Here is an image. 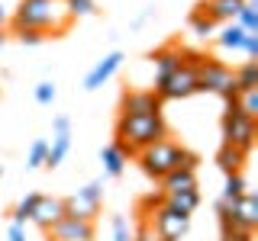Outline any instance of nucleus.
Returning a JSON list of instances; mask_svg holds the SVG:
<instances>
[{"instance_id": "nucleus-1", "label": "nucleus", "mask_w": 258, "mask_h": 241, "mask_svg": "<svg viewBox=\"0 0 258 241\" xmlns=\"http://www.w3.org/2000/svg\"><path fill=\"white\" fill-rule=\"evenodd\" d=\"M71 23L64 0H20V10L13 16V29H36L48 36V32H64Z\"/></svg>"}, {"instance_id": "nucleus-2", "label": "nucleus", "mask_w": 258, "mask_h": 241, "mask_svg": "<svg viewBox=\"0 0 258 241\" xmlns=\"http://www.w3.org/2000/svg\"><path fill=\"white\" fill-rule=\"evenodd\" d=\"M168 139V129L161 116H119L116 119V148L123 155H139L142 148Z\"/></svg>"}, {"instance_id": "nucleus-3", "label": "nucleus", "mask_w": 258, "mask_h": 241, "mask_svg": "<svg viewBox=\"0 0 258 241\" xmlns=\"http://www.w3.org/2000/svg\"><path fill=\"white\" fill-rule=\"evenodd\" d=\"M139 164H142V171L149 174V177H155V180H161L168 171H174V167H190V171H197V155L187 148H181L177 142L171 139H161L155 145H149V148H142L139 155Z\"/></svg>"}, {"instance_id": "nucleus-4", "label": "nucleus", "mask_w": 258, "mask_h": 241, "mask_svg": "<svg viewBox=\"0 0 258 241\" xmlns=\"http://www.w3.org/2000/svg\"><path fill=\"white\" fill-rule=\"evenodd\" d=\"M200 58H204V55L187 52V48H184L181 68H174L168 77L155 80V93H158L161 103H165V100H184V96L197 93V61Z\"/></svg>"}, {"instance_id": "nucleus-5", "label": "nucleus", "mask_w": 258, "mask_h": 241, "mask_svg": "<svg viewBox=\"0 0 258 241\" xmlns=\"http://www.w3.org/2000/svg\"><path fill=\"white\" fill-rule=\"evenodd\" d=\"M197 90H204V93H216V96H223L226 103H236V77H232V68H226L223 61H216V58H200L197 61Z\"/></svg>"}, {"instance_id": "nucleus-6", "label": "nucleus", "mask_w": 258, "mask_h": 241, "mask_svg": "<svg viewBox=\"0 0 258 241\" xmlns=\"http://www.w3.org/2000/svg\"><path fill=\"white\" fill-rule=\"evenodd\" d=\"M255 135H258L255 119L242 116L236 106H229L223 112V139H226V145H232V148H239V151L248 155L252 145H255Z\"/></svg>"}, {"instance_id": "nucleus-7", "label": "nucleus", "mask_w": 258, "mask_h": 241, "mask_svg": "<svg viewBox=\"0 0 258 241\" xmlns=\"http://www.w3.org/2000/svg\"><path fill=\"white\" fill-rule=\"evenodd\" d=\"M61 203H64V215H75V219L94 222V215L100 212V203H103V183H100V180L87 183L84 190H78V193H71V196H64Z\"/></svg>"}, {"instance_id": "nucleus-8", "label": "nucleus", "mask_w": 258, "mask_h": 241, "mask_svg": "<svg viewBox=\"0 0 258 241\" xmlns=\"http://www.w3.org/2000/svg\"><path fill=\"white\" fill-rule=\"evenodd\" d=\"M152 228L158 231V238L161 241H181L184 235H187V228H190V215H184V212H174L171 206H165L158 199L155 203V212H152Z\"/></svg>"}, {"instance_id": "nucleus-9", "label": "nucleus", "mask_w": 258, "mask_h": 241, "mask_svg": "<svg viewBox=\"0 0 258 241\" xmlns=\"http://www.w3.org/2000/svg\"><path fill=\"white\" fill-rule=\"evenodd\" d=\"M220 215H226L232 225L252 231L258 225V199L252 193H242L239 199H220Z\"/></svg>"}, {"instance_id": "nucleus-10", "label": "nucleus", "mask_w": 258, "mask_h": 241, "mask_svg": "<svg viewBox=\"0 0 258 241\" xmlns=\"http://www.w3.org/2000/svg\"><path fill=\"white\" fill-rule=\"evenodd\" d=\"M119 116H161V100L155 90H126L119 100Z\"/></svg>"}, {"instance_id": "nucleus-11", "label": "nucleus", "mask_w": 258, "mask_h": 241, "mask_svg": "<svg viewBox=\"0 0 258 241\" xmlns=\"http://www.w3.org/2000/svg\"><path fill=\"white\" fill-rule=\"evenodd\" d=\"M94 241V222L75 219V215H61L58 222L48 228V241Z\"/></svg>"}, {"instance_id": "nucleus-12", "label": "nucleus", "mask_w": 258, "mask_h": 241, "mask_svg": "<svg viewBox=\"0 0 258 241\" xmlns=\"http://www.w3.org/2000/svg\"><path fill=\"white\" fill-rule=\"evenodd\" d=\"M64 215V203L58 196H42L39 193V199H36V209H32V215H29V222L32 225H39L42 231H48L55 222H58Z\"/></svg>"}, {"instance_id": "nucleus-13", "label": "nucleus", "mask_w": 258, "mask_h": 241, "mask_svg": "<svg viewBox=\"0 0 258 241\" xmlns=\"http://www.w3.org/2000/svg\"><path fill=\"white\" fill-rule=\"evenodd\" d=\"M119 64H123V52H110L103 55V61L94 64V71L84 77V90H97V87H103L107 80L119 71Z\"/></svg>"}, {"instance_id": "nucleus-14", "label": "nucleus", "mask_w": 258, "mask_h": 241, "mask_svg": "<svg viewBox=\"0 0 258 241\" xmlns=\"http://www.w3.org/2000/svg\"><path fill=\"white\" fill-rule=\"evenodd\" d=\"M158 183H161V196L181 193V190H197V171H190V167H174V171H168Z\"/></svg>"}, {"instance_id": "nucleus-15", "label": "nucleus", "mask_w": 258, "mask_h": 241, "mask_svg": "<svg viewBox=\"0 0 258 241\" xmlns=\"http://www.w3.org/2000/svg\"><path fill=\"white\" fill-rule=\"evenodd\" d=\"M181 61H184V48H181V45H165V48H158V52H152V64H155V80L168 77L174 68H181Z\"/></svg>"}, {"instance_id": "nucleus-16", "label": "nucleus", "mask_w": 258, "mask_h": 241, "mask_svg": "<svg viewBox=\"0 0 258 241\" xmlns=\"http://www.w3.org/2000/svg\"><path fill=\"white\" fill-rule=\"evenodd\" d=\"M242 4H245V0H204L200 10H204L213 23H232L236 13L242 10Z\"/></svg>"}, {"instance_id": "nucleus-17", "label": "nucleus", "mask_w": 258, "mask_h": 241, "mask_svg": "<svg viewBox=\"0 0 258 241\" xmlns=\"http://www.w3.org/2000/svg\"><path fill=\"white\" fill-rule=\"evenodd\" d=\"M161 203H165V206H171L174 212H184V215H190L194 209L200 206V193H197V190H181V193H168V196H161Z\"/></svg>"}, {"instance_id": "nucleus-18", "label": "nucleus", "mask_w": 258, "mask_h": 241, "mask_svg": "<svg viewBox=\"0 0 258 241\" xmlns=\"http://www.w3.org/2000/svg\"><path fill=\"white\" fill-rule=\"evenodd\" d=\"M216 164L223 167V174H242V164H245V151L232 148V145L223 142V148L216 151Z\"/></svg>"}, {"instance_id": "nucleus-19", "label": "nucleus", "mask_w": 258, "mask_h": 241, "mask_svg": "<svg viewBox=\"0 0 258 241\" xmlns=\"http://www.w3.org/2000/svg\"><path fill=\"white\" fill-rule=\"evenodd\" d=\"M126 161H129V158L116 148V145H107V148L100 151V164H103V171H107L110 177H119V174H123Z\"/></svg>"}, {"instance_id": "nucleus-20", "label": "nucleus", "mask_w": 258, "mask_h": 241, "mask_svg": "<svg viewBox=\"0 0 258 241\" xmlns=\"http://www.w3.org/2000/svg\"><path fill=\"white\" fill-rule=\"evenodd\" d=\"M236 77V90H258V61H245L239 71H232Z\"/></svg>"}, {"instance_id": "nucleus-21", "label": "nucleus", "mask_w": 258, "mask_h": 241, "mask_svg": "<svg viewBox=\"0 0 258 241\" xmlns=\"http://www.w3.org/2000/svg\"><path fill=\"white\" fill-rule=\"evenodd\" d=\"M232 23H236L242 32H258V0H245Z\"/></svg>"}, {"instance_id": "nucleus-22", "label": "nucleus", "mask_w": 258, "mask_h": 241, "mask_svg": "<svg viewBox=\"0 0 258 241\" xmlns=\"http://www.w3.org/2000/svg\"><path fill=\"white\" fill-rule=\"evenodd\" d=\"M68 148H71V132L68 135H55L52 145H48V155H45V167H58L64 155H68Z\"/></svg>"}, {"instance_id": "nucleus-23", "label": "nucleus", "mask_w": 258, "mask_h": 241, "mask_svg": "<svg viewBox=\"0 0 258 241\" xmlns=\"http://www.w3.org/2000/svg\"><path fill=\"white\" fill-rule=\"evenodd\" d=\"M36 199H39V193H29V196H23L20 203L13 206L10 222H13V225H26V222H29V215H32V209H36Z\"/></svg>"}, {"instance_id": "nucleus-24", "label": "nucleus", "mask_w": 258, "mask_h": 241, "mask_svg": "<svg viewBox=\"0 0 258 241\" xmlns=\"http://www.w3.org/2000/svg\"><path fill=\"white\" fill-rule=\"evenodd\" d=\"M242 39H245V32H242L236 23H229L226 29H220V39H216V42L223 48H232V52H236V48H242Z\"/></svg>"}, {"instance_id": "nucleus-25", "label": "nucleus", "mask_w": 258, "mask_h": 241, "mask_svg": "<svg viewBox=\"0 0 258 241\" xmlns=\"http://www.w3.org/2000/svg\"><path fill=\"white\" fill-rule=\"evenodd\" d=\"M45 155H48V142L36 139L29 145V155H26V167H45Z\"/></svg>"}, {"instance_id": "nucleus-26", "label": "nucleus", "mask_w": 258, "mask_h": 241, "mask_svg": "<svg viewBox=\"0 0 258 241\" xmlns=\"http://www.w3.org/2000/svg\"><path fill=\"white\" fill-rule=\"evenodd\" d=\"M190 29H194V36H210V32L216 29V23L210 20V16L200 10V7H197V10L190 13Z\"/></svg>"}, {"instance_id": "nucleus-27", "label": "nucleus", "mask_w": 258, "mask_h": 241, "mask_svg": "<svg viewBox=\"0 0 258 241\" xmlns=\"http://www.w3.org/2000/svg\"><path fill=\"white\" fill-rule=\"evenodd\" d=\"M245 190V180H242V174H226V187H223V199H239Z\"/></svg>"}, {"instance_id": "nucleus-28", "label": "nucleus", "mask_w": 258, "mask_h": 241, "mask_svg": "<svg viewBox=\"0 0 258 241\" xmlns=\"http://www.w3.org/2000/svg\"><path fill=\"white\" fill-rule=\"evenodd\" d=\"M64 7H68V16H71V20H78V16H94L97 13V4H94V0H64Z\"/></svg>"}, {"instance_id": "nucleus-29", "label": "nucleus", "mask_w": 258, "mask_h": 241, "mask_svg": "<svg viewBox=\"0 0 258 241\" xmlns=\"http://www.w3.org/2000/svg\"><path fill=\"white\" fill-rule=\"evenodd\" d=\"M113 241H133V235H129V222L126 215H113Z\"/></svg>"}, {"instance_id": "nucleus-30", "label": "nucleus", "mask_w": 258, "mask_h": 241, "mask_svg": "<svg viewBox=\"0 0 258 241\" xmlns=\"http://www.w3.org/2000/svg\"><path fill=\"white\" fill-rule=\"evenodd\" d=\"M52 100H55V84H52V80H42V84L36 87V103H42V106H48Z\"/></svg>"}, {"instance_id": "nucleus-31", "label": "nucleus", "mask_w": 258, "mask_h": 241, "mask_svg": "<svg viewBox=\"0 0 258 241\" xmlns=\"http://www.w3.org/2000/svg\"><path fill=\"white\" fill-rule=\"evenodd\" d=\"M242 52L248 55V58H258V32H245V39H242Z\"/></svg>"}, {"instance_id": "nucleus-32", "label": "nucleus", "mask_w": 258, "mask_h": 241, "mask_svg": "<svg viewBox=\"0 0 258 241\" xmlns=\"http://www.w3.org/2000/svg\"><path fill=\"white\" fill-rule=\"evenodd\" d=\"M16 36H20V42H23V45H39V42L45 39L42 32H36V29H20Z\"/></svg>"}, {"instance_id": "nucleus-33", "label": "nucleus", "mask_w": 258, "mask_h": 241, "mask_svg": "<svg viewBox=\"0 0 258 241\" xmlns=\"http://www.w3.org/2000/svg\"><path fill=\"white\" fill-rule=\"evenodd\" d=\"M133 241H161V238H158V231L152 228L149 222H145L142 228H139V231H136V235H133Z\"/></svg>"}, {"instance_id": "nucleus-34", "label": "nucleus", "mask_w": 258, "mask_h": 241, "mask_svg": "<svg viewBox=\"0 0 258 241\" xmlns=\"http://www.w3.org/2000/svg\"><path fill=\"white\" fill-rule=\"evenodd\" d=\"M52 129H55V135H68V132H71V119H68V116H55Z\"/></svg>"}, {"instance_id": "nucleus-35", "label": "nucleus", "mask_w": 258, "mask_h": 241, "mask_svg": "<svg viewBox=\"0 0 258 241\" xmlns=\"http://www.w3.org/2000/svg\"><path fill=\"white\" fill-rule=\"evenodd\" d=\"M7 238H10V241H26V231H23V225H13V222H10V231H7Z\"/></svg>"}, {"instance_id": "nucleus-36", "label": "nucleus", "mask_w": 258, "mask_h": 241, "mask_svg": "<svg viewBox=\"0 0 258 241\" xmlns=\"http://www.w3.org/2000/svg\"><path fill=\"white\" fill-rule=\"evenodd\" d=\"M4 23H7V10L0 7V29H4Z\"/></svg>"}, {"instance_id": "nucleus-37", "label": "nucleus", "mask_w": 258, "mask_h": 241, "mask_svg": "<svg viewBox=\"0 0 258 241\" xmlns=\"http://www.w3.org/2000/svg\"><path fill=\"white\" fill-rule=\"evenodd\" d=\"M4 42H7V36H4V29H0V48H4Z\"/></svg>"}, {"instance_id": "nucleus-38", "label": "nucleus", "mask_w": 258, "mask_h": 241, "mask_svg": "<svg viewBox=\"0 0 258 241\" xmlns=\"http://www.w3.org/2000/svg\"><path fill=\"white\" fill-rule=\"evenodd\" d=\"M0 174H4V167H0Z\"/></svg>"}]
</instances>
